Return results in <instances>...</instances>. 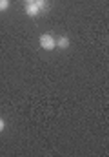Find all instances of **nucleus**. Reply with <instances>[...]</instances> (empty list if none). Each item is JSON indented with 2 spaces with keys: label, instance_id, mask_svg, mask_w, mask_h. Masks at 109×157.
<instances>
[{
  "label": "nucleus",
  "instance_id": "f257e3e1",
  "mask_svg": "<svg viewBox=\"0 0 109 157\" xmlns=\"http://www.w3.org/2000/svg\"><path fill=\"white\" fill-rule=\"evenodd\" d=\"M45 7H47V2H45V0H35V2L27 4L26 13H27L29 17H36V15H40Z\"/></svg>",
  "mask_w": 109,
  "mask_h": 157
},
{
  "label": "nucleus",
  "instance_id": "f03ea898",
  "mask_svg": "<svg viewBox=\"0 0 109 157\" xmlns=\"http://www.w3.org/2000/svg\"><path fill=\"white\" fill-rule=\"evenodd\" d=\"M40 48H42V49H45V51L55 49V48H56V40H55V37H53V35H49V33L42 35V37H40Z\"/></svg>",
  "mask_w": 109,
  "mask_h": 157
},
{
  "label": "nucleus",
  "instance_id": "7ed1b4c3",
  "mask_svg": "<svg viewBox=\"0 0 109 157\" xmlns=\"http://www.w3.org/2000/svg\"><path fill=\"white\" fill-rule=\"evenodd\" d=\"M56 46L62 48V49H67V48H69V39H67V37H60V39L56 40Z\"/></svg>",
  "mask_w": 109,
  "mask_h": 157
},
{
  "label": "nucleus",
  "instance_id": "20e7f679",
  "mask_svg": "<svg viewBox=\"0 0 109 157\" xmlns=\"http://www.w3.org/2000/svg\"><path fill=\"white\" fill-rule=\"evenodd\" d=\"M9 7V0H0V11H5Z\"/></svg>",
  "mask_w": 109,
  "mask_h": 157
},
{
  "label": "nucleus",
  "instance_id": "39448f33",
  "mask_svg": "<svg viewBox=\"0 0 109 157\" xmlns=\"http://www.w3.org/2000/svg\"><path fill=\"white\" fill-rule=\"evenodd\" d=\"M4 128H5V122H4V119H0V132H4Z\"/></svg>",
  "mask_w": 109,
  "mask_h": 157
},
{
  "label": "nucleus",
  "instance_id": "423d86ee",
  "mask_svg": "<svg viewBox=\"0 0 109 157\" xmlns=\"http://www.w3.org/2000/svg\"><path fill=\"white\" fill-rule=\"evenodd\" d=\"M26 2H27V4H31V2H35V0H26Z\"/></svg>",
  "mask_w": 109,
  "mask_h": 157
}]
</instances>
